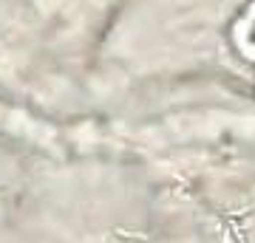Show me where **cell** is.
Listing matches in <instances>:
<instances>
[{
  "mask_svg": "<svg viewBox=\"0 0 255 243\" xmlns=\"http://www.w3.org/2000/svg\"><path fill=\"white\" fill-rule=\"evenodd\" d=\"M0 133L20 136L31 144H40L46 150L54 153H65V150H80V153H91V150H102V147H114L117 139L100 125H74V127H60L51 122L31 116L26 110L11 108L0 102Z\"/></svg>",
  "mask_w": 255,
  "mask_h": 243,
  "instance_id": "cell-1",
  "label": "cell"
}]
</instances>
